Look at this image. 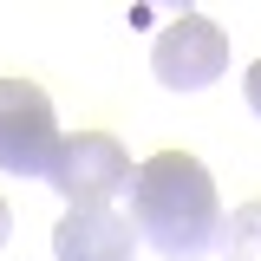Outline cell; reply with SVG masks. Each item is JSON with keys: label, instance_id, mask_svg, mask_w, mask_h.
Listing matches in <instances>:
<instances>
[{"label": "cell", "instance_id": "obj_1", "mask_svg": "<svg viewBox=\"0 0 261 261\" xmlns=\"http://www.w3.org/2000/svg\"><path fill=\"white\" fill-rule=\"evenodd\" d=\"M130 228L170 261H196L216 248L222 235V202H216V176L190 157V150H163L130 170Z\"/></svg>", "mask_w": 261, "mask_h": 261}, {"label": "cell", "instance_id": "obj_2", "mask_svg": "<svg viewBox=\"0 0 261 261\" xmlns=\"http://www.w3.org/2000/svg\"><path fill=\"white\" fill-rule=\"evenodd\" d=\"M59 118L53 98L27 79H0V170L7 176H46L59 157Z\"/></svg>", "mask_w": 261, "mask_h": 261}, {"label": "cell", "instance_id": "obj_3", "mask_svg": "<svg viewBox=\"0 0 261 261\" xmlns=\"http://www.w3.org/2000/svg\"><path fill=\"white\" fill-rule=\"evenodd\" d=\"M150 72L163 92H202L228 72V33L202 13H176L150 46Z\"/></svg>", "mask_w": 261, "mask_h": 261}, {"label": "cell", "instance_id": "obj_4", "mask_svg": "<svg viewBox=\"0 0 261 261\" xmlns=\"http://www.w3.org/2000/svg\"><path fill=\"white\" fill-rule=\"evenodd\" d=\"M46 183H53L72 209H92V202H111V196L130 183V157H124V144H118L111 130H79V137L59 144Z\"/></svg>", "mask_w": 261, "mask_h": 261}, {"label": "cell", "instance_id": "obj_5", "mask_svg": "<svg viewBox=\"0 0 261 261\" xmlns=\"http://www.w3.org/2000/svg\"><path fill=\"white\" fill-rule=\"evenodd\" d=\"M130 255H137V228H130V216L105 209V202L65 209L53 228V261H130Z\"/></svg>", "mask_w": 261, "mask_h": 261}, {"label": "cell", "instance_id": "obj_6", "mask_svg": "<svg viewBox=\"0 0 261 261\" xmlns=\"http://www.w3.org/2000/svg\"><path fill=\"white\" fill-rule=\"evenodd\" d=\"M216 248H222V261H261V196H255V202H242V209L222 222Z\"/></svg>", "mask_w": 261, "mask_h": 261}, {"label": "cell", "instance_id": "obj_7", "mask_svg": "<svg viewBox=\"0 0 261 261\" xmlns=\"http://www.w3.org/2000/svg\"><path fill=\"white\" fill-rule=\"evenodd\" d=\"M242 98H248V111L261 118V59L248 65V72H242Z\"/></svg>", "mask_w": 261, "mask_h": 261}, {"label": "cell", "instance_id": "obj_8", "mask_svg": "<svg viewBox=\"0 0 261 261\" xmlns=\"http://www.w3.org/2000/svg\"><path fill=\"white\" fill-rule=\"evenodd\" d=\"M7 235H13V209L0 202V248H7Z\"/></svg>", "mask_w": 261, "mask_h": 261}, {"label": "cell", "instance_id": "obj_9", "mask_svg": "<svg viewBox=\"0 0 261 261\" xmlns=\"http://www.w3.org/2000/svg\"><path fill=\"white\" fill-rule=\"evenodd\" d=\"M163 7H183V13H190V0H163Z\"/></svg>", "mask_w": 261, "mask_h": 261}]
</instances>
